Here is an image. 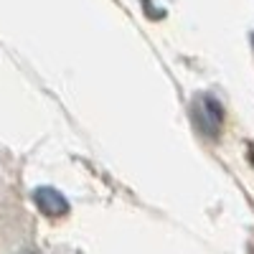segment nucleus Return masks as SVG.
Wrapping results in <instances>:
<instances>
[{"label": "nucleus", "mask_w": 254, "mask_h": 254, "mask_svg": "<svg viewBox=\"0 0 254 254\" xmlns=\"http://www.w3.org/2000/svg\"><path fill=\"white\" fill-rule=\"evenodd\" d=\"M193 117H196V125L206 135H216L221 130V104L219 99H214L211 94H201L193 99Z\"/></svg>", "instance_id": "obj_1"}, {"label": "nucleus", "mask_w": 254, "mask_h": 254, "mask_svg": "<svg viewBox=\"0 0 254 254\" xmlns=\"http://www.w3.org/2000/svg\"><path fill=\"white\" fill-rule=\"evenodd\" d=\"M33 198H36V206L44 211L46 216H64V214L69 211L66 198H64L56 188H49V186L38 188L36 193H33Z\"/></svg>", "instance_id": "obj_2"}]
</instances>
